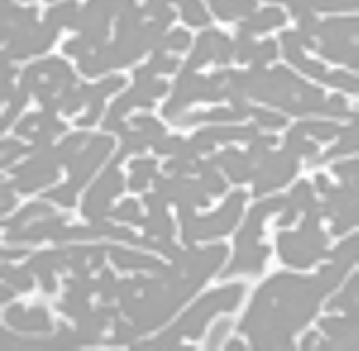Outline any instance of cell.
<instances>
[{"instance_id": "cell-23", "label": "cell", "mask_w": 359, "mask_h": 351, "mask_svg": "<svg viewBox=\"0 0 359 351\" xmlns=\"http://www.w3.org/2000/svg\"><path fill=\"white\" fill-rule=\"evenodd\" d=\"M229 327H231V322H229V320L220 321V322L215 326L213 331L211 332V337L210 339H209L210 346H208V348H210V350H212L217 348L220 342L224 340V337L226 336Z\"/></svg>"}, {"instance_id": "cell-24", "label": "cell", "mask_w": 359, "mask_h": 351, "mask_svg": "<svg viewBox=\"0 0 359 351\" xmlns=\"http://www.w3.org/2000/svg\"><path fill=\"white\" fill-rule=\"evenodd\" d=\"M103 108L104 100H94V101L90 102V108L88 115L86 117L81 118L79 123H81V124H90V123L94 122L99 117Z\"/></svg>"}, {"instance_id": "cell-2", "label": "cell", "mask_w": 359, "mask_h": 351, "mask_svg": "<svg viewBox=\"0 0 359 351\" xmlns=\"http://www.w3.org/2000/svg\"><path fill=\"white\" fill-rule=\"evenodd\" d=\"M233 53V46L226 36L217 31L205 32L197 40V46L188 60L187 68L193 70L205 65L210 59H215L217 63H227Z\"/></svg>"}, {"instance_id": "cell-11", "label": "cell", "mask_w": 359, "mask_h": 351, "mask_svg": "<svg viewBox=\"0 0 359 351\" xmlns=\"http://www.w3.org/2000/svg\"><path fill=\"white\" fill-rule=\"evenodd\" d=\"M88 8L101 13L104 17L111 19L113 15L123 13L125 11L133 8V0H90Z\"/></svg>"}, {"instance_id": "cell-17", "label": "cell", "mask_w": 359, "mask_h": 351, "mask_svg": "<svg viewBox=\"0 0 359 351\" xmlns=\"http://www.w3.org/2000/svg\"><path fill=\"white\" fill-rule=\"evenodd\" d=\"M178 59L169 58V57L163 55V52H156V55L152 57L151 63L147 67L151 70L152 74L156 72H175L178 67Z\"/></svg>"}, {"instance_id": "cell-15", "label": "cell", "mask_w": 359, "mask_h": 351, "mask_svg": "<svg viewBox=\"0 0 359 351\" xmlns=\"http://www.w3.org/2000/svg\"><path fill=\"white\" fill-rule=\"evenodd\" d=\"M231 20L238 15H252L256 8L255 0H222Z\"/></svg>"}, {"instance_id": "cell-20", "label": "cell", "mask_w": 359, "mask_h": 351, "mask_svg": "<svg viewBox=\"0 0 359 351\" xmlns=\"http://www.w3.org/2000/svg\"><path fill=\"white\" fill-rule=\"evenodd\" d=\"M29 91L25 88L24 86H20V90L18 92L13 93V97H11V108L6 112V116L4 118V122L6 121L13 119L18 113H19L20 109L27 104L29 97Z\"/></svg>"}, {"instance_id": "cell-9", "label": "cell", "mask_w": 359, "mask_h": 351, "mask_svg": "<svg viewBox=\"0 0 359 351\" xmlns=\"http://www.w3.org/2000/svg\"><path fill=\"white\" fill-rule=\"evenodd\" d=\"M124 84L125 79L123 77H113L95 86H81V88H79V91H81L85 102H90L94 100H104L110 93L120 90L124 86Z\"/></svg>"}, {"instance_id": "cell-3", "label": "cell", "mask_w": 359, "mask_h": 351, "mask_svg": "<svg viewBox=\"0 0 359 351\" xmlns=\"http://www.w3.org/2000/svg\"><path fill=\"white\" fill-rule=\"evenodd\" d=\"M35 8H20L2 0L1 38L4 41L17 40L37 26Z\"/></svg>"}, {"instance_id": "cell-16", "label": "cell", "mask_w": 359, "mask_h": 351, "mask_svg": "<svg viewBox=\"0 0 359 351\" xmlns=\"http://www.w3.org/2000/svg\"><path fill=\"white\" fill-rule=\"evenodd\" d=\"M79 68L83 74L90 77H95L109 69L99 54L86 55L79 58Z\"/></svg>"}, {"instance_id": "cell-13", "label": "cell", "mask_w": 359, "mask_h": 351, "mask_svg": "<svg viewBox=\"0 0 359 351\" xmlns=\"http://www.w3.org/2000/svg\"><path fill=\"white\" fill-rule=\"evenodd\" d=\"M325 83L331 84V86L343 88L348 92L356 93L358 91V79H354L351 75L345 74L342 72H332L330 74H325L322 77Z\"/></svg>"}, {"instance_id": "cell-5", "label": "cell", "mask_w": 359, "mask_h": 351, "mask_svg": "<svg viewBox=\"0 0 359 351\" xmlns=\"http://www.w3.org/2000/svg\"><path fill=\"white\" fill-rule=\"evenodd\" d=\"M285 15L278 8H266V10L252 15L241 26V31L246 33L264 32L274 27L281 26L285 22Z\"/></svg>"}, {"instance_id": "cell-26", "label": "cell", "mask_w": 359, "mask_h": 351, "mask_svg": "<svg viewBox=\"0 0 359 351\" xmlns=\"http://www.w3.org/2000/svg\"><path fill=\"white\" fill-rule=\"evenodd\" d=\"M253 113L255 114L257 117L262 121L263 123H270V124H283V118L279 117L278 115L275 114L267 113V112L263 110H254Z\"/></svg>"}, {"instance_id": "cell-18", "label": "cell", "mask_w": 359, "mask_h": 351, "mask_svg": "<svg viewBox=\"0 0 359 351\" xmlns=\"http://www.w3.org/2000/svg\"><path fill=\"white\" fill-rule=\"evenodd\" d=\"M238 60L241 63L246 62L249 59H253L256 46L250 38V34L241 31L238 39Z\"/></svg>"}, {"instance_id": "cell-19", "label": "cell", "mask_w": 359, "mask_h": 351, "mask_svg": "<svg viewBox=\"0 0 359 351\" xmlns=\"http://www.w3.org/2000/svg\"><path fill=\"white\" fill-rule=\"evenodd\" d=\"M277 55V48L274 41L267 40L256 47L255 52H254L253 59L255 61L256 65H264L268 60H272Z\"/></svg>"}, {"instance_id": "cell-10", "label": "cell", "mask_w": 359, "mask_h": 351, "mask_svg": "<svg viewBox=\"0 0 359 351\" xmlns=\"http://www.w3.org/2000/svg\"><path fill=\"white\" fill-rule=\"evenodd\" d=\"M182 8V15L191 26H204L208 24L209 17L198 0H174Z\"/></svg>"}, {"instance_id": "cell-22", "label": "cell", "mask_w": 359, "mask_h": 351, "mask_svg": "<svg viewBox=\"0 0 359 351\" xmlns=\"http://www.w3.org/2000/svg\"><path fill=\"white\" fill-rule=\"evenodd\" d=\"M92 46H90V43L88 42V40L85 37H79L77 39H74V40L69 41L67 44L65 45V51L67 52L69 55H74L81 57L88 55V50L90 49Z\"/></svg>"}, {"instance_id": "cell-8", "label": "cell", "mask_w": 359, "mask_h": 351, "mask_svg": "<svg viewBox=\"0 0 359 351\" xmlns=\"http://www.w3.org/2000/svg\"><path fill=\"white\" fill-rule=\"evenodd\" d=\"M77 15V6L74 1H67L59 4L55 8L48 11L46 15L47 24L58 29L60 27L67 26L72 28L76 22Z\"/></svg>"}, {"instance_id": "cell-12", "label": "cell", "mask_w": 359, "mask_h": 351, "mask_svg": "<svg viewBox=\"0 0 359 351\" xmlns=\"http://www.w3.org/2000/svg\"><path fill=\"white\" fill-rule=\"evenodd\" d=\"M168 1L169 0H149L144 10L147 15L156 18V22L165 27L170 24L176 17L174 11L168 6Z\"/></svg>"}, {"instance_id": "cell-25", "label": "cell", "mask_w": 359, "mask_h": 351, "mask_svg": "<svg viewBox=\"0 0 359 351\" xmlns=\"http://www.w3.org/2000/svg\"><path fill=\"white\" fill-rule=\"evenodd\" d=\"M273 1L286 2L292 8V13L295 17L311 8L310 0H273Z\"/></svg>"}, {"instance_id": "cell-1", "label": "cell", "mask_w": 359, "mask_h": 351, "mask_svg": "<svg viewBox=\"0 0 359 351\" xmlns=\"http://www.w3.org/2000/svg\"><path fill=\"white\" fill-rule=\"evenodd\" d=\"M222 84L215 83L212 79L206 81L203 77L192 74V70L185 69L179 77L175 88L174 97L165 108L163 114L167 117L178 115L184 107L197 100L205 101H219L224 95Z\"/></svg>"}, {"instance_id": "cell-6", "label": "cell", "mask_w": 359, "mask_h": 351, "mask_svg": "<svg viewBox=\"0 0 359 351\" xmlns=\"http://www.w3.org/2000/svg\"><path fill=\"white\" fill-rule=\"evenodd\" d=\"M320 52L323 55L335 62L348 63L351 67H358V47L356 45H352L350 40L325 42Z\"/></svg>"}, {"instance_id": "cell-7", "label": "cell", "mask_w": 359, "mask_h": 351, "mask_svg": "<svg viewBox=\"0 0 359 351\" xmlns=\"http://www.w3.org/2000/svg\"><path fill=\"white\" fill-rule=\"evenodd\" d=\"M134 106H152L151 95H147V93L138 86H135V88L124 93L114 102L111 108L110 117L118 118Z\"/></svg>"}, {"instance_id": "cell-4", "label": "cell", "mask_w": 359, "mask_h": 351, "mask_svg": "<svg viewBox=\"0 0 359 351\" xmlns=\"http://www.w3.org/2000/svg\"><path fill=\"white\" fill-rule=\"evenodd\" d=\"M358 32V20L356 19L329 20L320 25L319 34L325 42L346 41L356 37Z\"/></svg>"}, {"instance_id": "cell-21", "label": "cell", "mask_w": 359, "mask_h": 351, "mask_svg": "<svg viewBox=\"0 0 359 351\" xmlns=\"http://www.w3.org/2000/svg\"><path fill=\"white\" fill-rule=\"evenodd\" d=\"M190 35L182 29H177L172 32L169 37L165 38L167 48L175 50H185L190 44Z\"/></svg>"}, {"instance_id": "cell-14", "label": "cell", "mask_w": 359, "mask_h": 351, "mask_svg": "<svg viewBox=\"0 0 359 351\" xmlns=\"http://www.w3.org/2000/svg\"><path fill=\"white\" fill-rule=\"evenodd\" d=\"M310 6L322 11H346L358 8V0H310Z\"/></svg>"}]
</instances>
